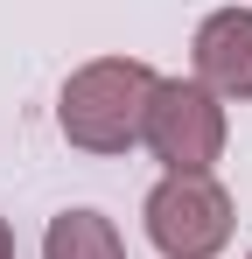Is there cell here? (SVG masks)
<instances>
[{"label":"cell","instance_id":"3957f363","mask_svg":"<svg viewBox=\"0 0 252 259\" xmlns=\"http://www.w3.org/2000/svg\"><path fill=\"white\" fill-rule=\"evenodd\" d=\"M224 140H231L224 98H210L196 77H161V84H154L140 147H147L168 175H210L217 161H224Z\"/></svg>","mask_w":252,"mask_h":259},{"label":"cell","instance_id":"8992f818","mask_svg":"<svg viewBox=\"0 0 252 259\" xmlns=\"http://www.w3.org/2000/svg\"><path fill=\"white\" fill-rule=\"evenodd\" d=\"M0 259H14V231H7V217H0Z\"/></svg>","mask_w":252,"mask_h":259},{"label":"cell","instance_id":"52a82bcc","mask_svg":"<svg viewBox=\"0 0 252 259\" xmlns=\"http://www.w3.org/2000/svg\"><path fill=\"white\" fill-rule=\"evenodd\" d=\"M245 259H252V252H245Z\"/></svg>","mask_w":252,"mask_h":259},{"label":"cell","instance_id":"5b68a950","mask_svg":"<svg viewBox=\"0 0 252 259\" xmlns=\"http://www.w3.org/2000/svg\"><path fill=\"white\" fill-rule=\"evenodd\" d=\"M42 259H126V238L105 210H63L42 231Z\"/></svg>","mask_w":252,"mask_h":259},{"label":"cell","instance_id":"277c9868","mask_svg":"<svg viewBox=\"0 0 252 259\" xmlns=\"http://www.w3.org/2000/svg\"><path fill=\"white\" fill-rule=\"evenodd\" d=\"M189 77L210 98H224V105H245L252 98V7L203 14V28L189 42Z\"/></svg>","mask_w":252,"mask_h":259},{"label":"cell","instance_id":"7a4b0ae2","mask_svg":"<svg viewBox=\"0 0 252 259\" xmlns=\"http://www.w3.org/2000/svg\"><path fill=\"white\" fill-rule=\"evenodd\" d=\"M147 238L161 259H217L238 231V210H231V189L217 175H161L147 189Z\"/></svg>","mask_w":252,"mask_h":259},{"label":"cell","instance_id":"6da1fadb","mask_svg":"<svg viewBox=\"0 0 252 259\" xmlns=\"http://www.w3.org/2000/svg\"><path fill=\"white\" fill-rule=\"evenodd\" d=\"M154 70L140 56H91L63 77V98H56V126L70 147L84 154H126L140 147V126H147V105H154Z\"/></svg>","mask_w":252,"mask_h":259}]
</instances>
